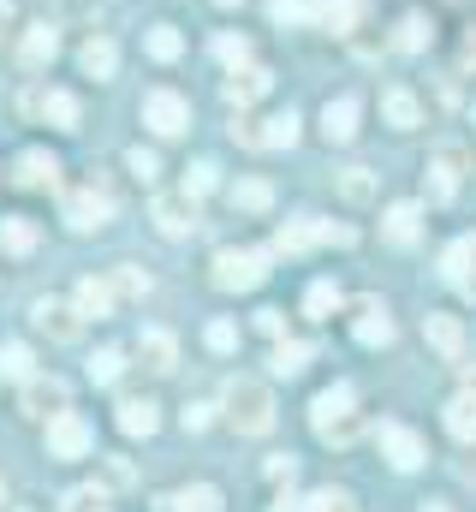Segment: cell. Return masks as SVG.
Returning a JSON list of instances; mask_svg holds the SVG:
<instances>
[{"label": "cell", "mask_w": 476, "mask_h": 512, "mask_svg": "<svg viewBox=\"0 0 476 512\" xmlns=\"http://www.w3.org/2000/svg\"><path fill=\"white\" fill-rule=\"evenodd\" d=\"M381 233H387L393 245H417V233H423V209H417V203H393L387 221H381Z\"/></svg>", "instance_id": "24"}, {"label": "cell", "mask_w": 476, "mask_h": 512, "mask_svg": "<svg viewBox=\"0 0 476 512\" xmlns=\"http://www.w3.org/2000/svg\"><path fill=\"white\" fill-rule=\"evenodd\" d=\"M441 423H447V435H453V441H476V393H459V399H447Z\"/></svg>", "instance_id": "26"}, {"label": "cell", "mask_w": 476, "mask_h": 512, "mask_svg": "<svg viewBox=\"0 0 476 512\" xmlns=\"http://www.w3.org/2000/svg\"><path fill=\"white\" fill-rule=\"evenodd\" d=\"M108 286H114V298H125V304H137V298L149 292V274H143L137 262H119L114 274H108Z\"/></svg>", "instance_id": "31"}, {"label": "cell", "mask_w": 476, "mask_h": 512, "mask_svg": "<svg viewBox=\"0 0 476 512\" xmlns=\"http://www.w3.org/2000/svg\"><path fill=\"white\" fill-rule=\"evenodd\" d=\"M24 108L36 120H48L54 131H78V96L72 90H36V96H24Z\"/></svg>", "instance_id": "13"}, {"label": "cell", "mask_w": 476, "mask_h": 512, "mask_svg": "<svg viewBox=\"0 0 476 512\" xmlns=\"http://www.w3.org/2000/svg\"><path fill=\"white\" fill-rule=\"evenodd\" d=\"M322 137H328V143H352L357 137V96H334V102L322 108Z\"/></svg>", "instance_id": "22"}, {"label": "cell", "mask_w": 476, "mask_h": 512, "mask_svg": "<svg viewBox=\"0 0 476 512\" xmlns=\"http://www.w3.org/2000/svg\"><path fill=\"white\" fill-rule=\"evenodd\" d=\"M125 167H131V173H137L143 185H149V179L161 173V161H155V149H131V155H125Z\"/></svg>", "instance_id": "45"}, {"label": "cell", "mask_w": 476, "mask_h": 512, "mask_svg": "<svg viewBox=\"0 0 476 512\" xmlns=\"http://www.w3.org/2000/svg\"><path fill=\"white\" fill-rule=\"evenodd\" d=\"M423 512H447V507H423Z\"/></svg>", "instance_id": "55"}, {"label": "cell", "mask_w": 476, "mask_h": 512, "mask_svg": "<svg viewBox=\"0 0 476 512\" xmlns=\"http://www.w3.org/2000/svg\"><path fill=\"white\" fill-rule=\"evenodd\" d=\"M340 197H346V203H369V197H375V173H369V167H346V173H340Z\"/></svg>", "instance_id": "39"}, {"label": "cell", "mask_w": 476, "mask_h": 512, "mask_svg": "<svg viewBox=\"0 0 476 512\" xmlns=\"http://www.w3.org/2000/svg\"><path fill=\"white\" fill-rule=\"evenodd\" d=\"M268 84H274V78H268L262 66H250V60H244V66L227 72V102H233V108H250V102H262V96H268Z\"/></svg>", "instance_id": "18"}, {"label": "cell", "mask_w": 476, "mask_h": 512, "mask_svg": "<svg viewBox=\"0 0 476 512\" xmlns=\"http://www.w3.org/2000/svg\"><path fill=\"white\" fill-rule=\"evenodd\" d=\"M334 310H340V286H334V280H316V286L304 292V316H316V322H328Z\"/></svg>", "instance_id": "34"}, {"label": "cell", "mask_w": 476, "mask_h": 512, "mask_svg": "<svg viewBox=\"0 0 476 512\" xmlns=\"http://www.w3.org/2000/svg\"><path fill=\"white\" fill-rule=\"evenodd\" d=\"M96 447V429L78 411H54L48 417V459H84Z\"/></svg>", "instance_id": "5"}, {"label": "cell", "mask_w": 476, "mask_h": 512, "mask_svg": "<svg viewBox=\"0 0 476 512\" xmlns=\"http://www.w3.org/2000/svg\"><path fill=\"white\" fill-rule=\"evenodd\" d=\"M6 24H12V0H0V36H6Z\"/></svg>", "instance_id": "53"}, {"label": "cell", "mask_w": 476, "mask_h": 512, "mask_svg": "<svg viewBox=\"0 0 476 512\" xmlns=\"http://www.w3.org/2000/svg\"><path fill=\"white\" fill-rule=\"evenodd\" d=\"M78 66H84L90 78H114V72H119V48L108 42V36H90V42H84V54H78Z\"/></svg>", "instance_id": "27"}, {"label": "cell", "mask_w": 476, "mask_h": 512, "mask_svg": "<svg viewBox=\"0 0 476 512\" xmlns=\"http://www.w3.org/2000/svg\"><path fill=\"white\" fill-rule=\"evenodd\" d=\"M363 6H369V0H322V6H316V24H328L334 36H346V30L357 24V12H363Z\"/></svg>", "instance_id": "30"}, {"label": "cell", "mask_w": 476, "mask_h": 512, "mask_svg": "<svg viewBox=\"0 0 476 512\" xmlns=\"http://www.w3.org/2000/svg\"><path fill=\"white\" fill-rule=\"evenodd\" d=\"M292 471H298L292 453H274V459H268V477H274V483H292Z\"/></svg>", "instance_id": "49"}, {"label": "cell", "mask_w": 476, "mask_h": 512, "mask_svg": "<svg viewBox=\"0 0 476 512\" xmlns=\"http://www.w3.org/2000/svg\"><path fill=\"white\" fill-rule=\"evenodd\" d=\"M256 328H262L268 340H286V316H280V310H256Z\"/></svg>", "instance_id": "47"}, {"label": "cell", "mask_w": 476, "mask_h": 512, "mask_svg": "<svg viewBox=\"0 0 476 512\" xmlns=\"http://www.w3.org/2000/svg\"><path fill=\"white\" fill-rule=\"evenodd\" d=\"M209 411H215V405H185V429H191V435H203V429L215 423Z\"/></svg>", "instance_id": "48"}, {"label": "cell", "mask_w": 476, "mask_h": 512, "mask_svg": "<svg viewBox=\"0 0 476 512\" xmlns=\"http://www.w3.org/2000/svg\"><path fill=\"white\" fill-rule=\"evenodd\" d=\"M0 251L6 256H30L36 251V227H30L24 215H6V221H0Z\"/></svg>", "instance_id": "29"}, {"label": "cell", "mask_w": 476, "mask_h": 512, "mask_svg": "<svg viewBox=\"0 0 476 512\" xmlns=\"http://www.w3.org/2000/svg\"><path fill=\"white\" fill-rule=\"evenodd\" d=\"M167 512H221V489H209V483H197V489H179Z\"/></svg>", "instance_id": "32"}, {"label": "cell", "mask_w": 476, "mask_h": 512, "mask_svg": "<svg viewBox=\"0 0 476 512\" xmlns=\"http://www.w3.org/2000/svg\"><path fill=\"white\" fill-rule=\"evenodd\" d=\"M459 60H465V66H471V72H476V30H471V36H465V48H459Z\"/></svg>", "instance_id": "50"}, {"label": "cell", "mask_w": 476, "mask_h": 512, "mask_svg": "<svg viewBox=\"0 0 476 512\" xmlns=\"http://www.w3.org/2000/svg\"><path fill=\"white\" fill-rule=\"evenodd\" d=\"M381 114H387V126H393V131H417V126H423V102H417L405 84L381 90Z\"/></svg>", "instance_id": "20"}, {"label": "cell", "mask_w": 476, "mask_h": 512, "mask_svg": "<svg viewBox=\"0 0 476 512\" xmlns=\"http://www.w3.org/2000/svg\"><path fill=\"white\" fill-rule=\"evenodd\" d=\"M352 239H357L352 227H328V221H286V227H280V239H274V251L298 256V251H310V245H352Z\"/></svg>", "instance_id": "6"}, {"label": "cell", "mask_w": 476, "mask_h": 512, "mask_svg": "<svg viewBox=\"0 0 476 512\" xmlns=\"http://www.w3.org/2000/svg\"><path fill=\"white\" fill-rule=\"evenodd\" d=\"M215 179H221V167H215V161H191V167H185V191H191V197L215 191Z\"/></svg>", "instance_id": "41"}, {"label": "cell", "mask_w": 476, "mask_h": 512, "mask_svg": "<svg viewBox=\"0 0 476 512\" xmlns=\"http://www.w3.org/2000/svg\"><path fill=\"white\" fill-rule=\"evenodd\" d=\"M143 126L155 131V137H179V131L191 126V102L179 90H149L143 96Z\"/></svg>", "instance_id": "8"}, {"label": "cell", "mask_w": 476, "mask_h": 512, "mask_svg": "<svg viewBox=\"0 0 476 512\" xmlns=\"http://www.w3.org/2000/svg\"><path fill=\"white\" fill-rule=\"evenodd\" d=\"M268 12H274V24H304V18H316L310 0H268Z\"/></svg>", "instance_id": "42"}, {"label": "cell", "mask_w": 476, "mask_h": 512, "mask_svg": "<svg viewBox=\"0 0 476 512\" xmlns=\"http://www.w3.org/2000/svg\"><path fill=\"white\" fill-rule=\"evenodd\" d=\"M203 340H209V352H233L238 328H233V322H209V334H203Z\"/></svg>", "instance_id": "46"}, {"label": "cell", "mask_w": 476, "mask_h": 512, "mask_svg": "<svg viewBox=\"0 0 476 512\" xmlns=\"http://www.w3.org/2000/svg\"><path fill=\"white\" fill-rule=\"evenodd\" d=\"M441 274H447L465 298H476V233H471V239H459V245H447V256H441Z\"/></svg>", "instance_id": "17"}, {"label": "cell", "mask_w": 476, "mask_h": 512, "mask_svg": "<svg viewBox=\"0 0 476 512\" xmlns=\"http://www.w3.org/2000/svg\"><path fill=\"white\" fill-rule=\"evenodd\" d=\"M310 512H357V501L346 489H316V495H310Z\"/></svg>", "instance_id": "43"}, {"label": "cell", "mask_w": 476, "mask_h": 512, "mask_svg": "<svg viewBox=\"0 0 476 512\" xmlns=\"http://www.w3.org/2000/svg\"><path fill=\"white\" fill-rule=\"evenodd\" d=\"M0 376H6V382H30V376H36L30 346H18V340H12V346H0Z\"/></svg>", "instance_id": "35"}, {"label": "cell", "mask_w": 476, "mask_h": 512, "mask_svg": "<svg viewBox=\"0 0 476 512\" xmlns=\"http://www.w3.org/2000/svg\"><path fill=\"white\" fill-rule=\"evenodd\" d=\"M119 370H125V352H119V346H102V352H96V358H90V382H119Z\"/></svg>", "instance_id": "40"}, {"label": "cell", "mask_w": 476, "mask_h": 512, "mask_svg": "<svg viewBox=\"0 0 476 512\" xmlns=\"http://www.w3.org/2000/svg\"><path fill=\"white\" fill-rule=\"evenodd\" d=\"M429 42H435V30H429V18H423V12H411V18L399 24V48H405V54H423Z\"/></svg>", "instance_id": "38"}, {"label": "cell", "mask_w": 476, "mask_h": 512, "mask_svg": "<svg viewBox=\"0 0 476 512\" xmlns=\"http://www.w3.org/2000/svg\"><path fill=\"white\" fill-rule=\"evenodd\" d=\"M357 393L346 382L322 387L316 399H310V429H316V441H328V447H352L357 441Z\"/></svg>", "instance_id": "1"}, {"label": "cell", "mask_w": 476, "mask_h": 512, "mask_svg": "<svg viewBox=\"0 0 476 512\" xmlns=\"http://www.w3.org/2000/svg\"><path fill=\"white\" fill-rule=\"evenodd\" d=\"M304 364H310V346H304V340H274V358H268L274 376L292 382V376H304Z\"/></svg>", "instance_id": "28"}, {"label": "cell", "mask_w": 476, "mask_h": 512, "mask_svg": "<svg viewBox=\"0 0 476 512\" xmlns=\"http://www.w3.org/2000/svg\"><path fill=\"white\" fill-rule=\"evenodd\" d=\"M221 6H238V0H221Z\"/></svg>", "instance_id": "56"}, {"label": "cell", "mask_w": 476, "mask_h": 512, "mask_svg": "<svg viewBox=\"0 0 476 512\" xmlns=\"http://www.w3.org/2000/svg\"><path fill=\"white\" fill-rule=\"evenodd\" d=\"M459 376H465V393H476V364H459Z\"/></svg>", "instance_id": "52"}, {"label": "cell", "mask_w": 476, "mask_h": 512, "mask_svg": "<svg viewBox=\"0 0 476 512\" xmlns=\"http://www.w3.org/2000/svg\"><path fill=\"white\" fill-rule=\"evenodd\" d=\"M179 54H185V36H179L173 24H155V30H149V60L167 66V60H179Z\"/></svg>", "instance_id": "36"}, {"label": "cell", "mask_w": 476, "mask_h": 512, "mask_svg": "<svg viewBox=\"0 0 476 512\" xmlns=\"http://www.w3.org/2000/svg\"><path fill=\"white\" fill-rule=\"evenodd\" d=\"M108 215H114V203H108V191H96V185H84V191L66 197V227H72V233H102Z\"/></svg>", "instance_id": "9"}, {"label": "cell", "mask_w": 476, "mask_h": 512, "mask_svg": "<svg viewBox=\"0 0 476 512\" xmlns=\"http://www.w3.org/2000/svg\"><path fill=\"white\" fill-rule=\"evenodd\" d=\"M352 340L357 346H393V316H387V304L381 298H357V310H352Z\"/></svg>", "instance_id": "11"}, {"label": "cell", "mask_w": 476, "mask_h": 512, "mask_svg": "<svg viewBox=\"0 0 476 512\" xmlns=\"http://www.w3.org/2000/svg\"><path fill=\"white\" fill-rule=\"evenodd\" d=\"M274 203V185L268 179H238L233 185V209H250V215H262Z\"/></svg>", "instance_id": "33"}, {"label": "cell", "mask_w": 476, "mask_h": 512, "mask_svg": "<svg viewBox=\"0 0 476 512\" xmlns=\"http://www.w3.org/2000/svg\"><path fill=\"white\" fill-rule=\"evenodd\" d=\"M262 143H268V149H292V143H298V114L286 108V114L262 120Z\"/></svg>", "instance_id": "37"}, {"label": "cell", "mask_w": 476, "mask_h": 512, "mask_svg": "<svg viewBox=\"0 0 476 512\" xmlns=\"http://www.w3.org/2000/svg\"><path fill=\"white\" fill-rule=\"evenodd\" d=\"M137 358H143L155 376H173V370H179V340H173L167 328H143V340H137Z\"/></svg>", "instance_id": "16"}, {"label": "cell", "mask_w": 476, "mask_h": 512, "mask_svg": "<svg viewBox=\"0 0 476 512\" xmlns=\"http://www.w3.org/2000/svg\"><path fill=\"white\" fill-rule=\"evenodd\" d=\"M274 512H310V501H292L286 495V501H274Z\"/></svg>", "instance_id": "51"}, {"label": "cell", "mask_w": 476, "mask_h": 512, "mask_svg": "<svg viewBox=\"0 0 476 512\" xmlns=\"http://www.w3.org/2000/svg\"><path fill=\"white\" fill-rule=\"evenodd\" d=\"M465 149L459 143H441L435 155H429V167H423V185H429V203H453L459 197V179H465Z\"/></svg>", "instance_id": "4"}, {"label": "cell", "mask_w": 476, "mask_h": 512, "mask_svg": "<svg viewBox=\"0 0 476 512\" xmlns=\"http://www.w3.org/2000/svg\"><path fill=\"white\" fill-rule=\"evenodd\" d=\"M24 411H30V417L66 411V382H60V376H30V382H24Z\"/></svg>", "instance_id": "19"}, {"label": "cell", "mask_w": 476, "mask_h": 512, "mask_svg": "<svg viewBox=\"0 0 476 512\" xmlns=\"http://www.w3.org/2000/svg\"><path fill=\"white\" fill-rule=\"evenodd\" d=\"M119 429H125L131 441H149V435L161 429V411H155V399H119Z\"/></svg>", "instance_id": "21"}, {"label": "cell", "mask_w": 476, "mask_h": 512, "mask_svg": "<svg viewBox=\"0 0 476 512\" xmlns=\"http://www.w3.org/2000/svg\"><path fill=\"white\" fill-rule=\"evenodd\" d=\"M262 280H268V251H244V245L215 251V286L221 292H256Z\"/></svg>", "instance_id": "3"}, {"label": "cell", "mask_w": 476, "mask_h": 512, "mask_svg": "<svg viewBox=\"0 0 476 512\" xmlns=\"http://www.w3.org/2000/svg\"><path fill=\"white\" fill-rule=\"evenodd\" d=\"M215 54H221L227 66H244V60H250V42H244V36H233V30H227V36H215Z\"/></svg>", "instance_id": "44"}, {"label": "cell", "mask_w": 476, "mask_h": 512, "mask_svg": "<svg viewBox=\"0 0 476 512\" xmlns=\"http://www.w3.org/2000/svg\"><path fill=\"white\" fill-rule=\"evenodd\" d=\"M155 227L167 233V239H191L203 221H197V197L191 191H167V197H155Z\"/></svg>", "instance_id": "10"}, {"label": "cell", "mask_w": 476, "mask_h": 512, "mask_svg": "<svg viewBox=\"0 0 476 512\" xmlns=\"http://www.w3.org/2000/svg\"><path fill=\"white\" fill-rule=\"evenodd\" d=\"M54 54H60V30H54L48 18H36V24L18 36V66H24V72H42Z\"/></svg>", "instance_id": "14"}, {"label": "cell", "mask_w": 476, "mask_h": 512, "mask_svg": "<svg viewBox=\"0 0 476 512\" xmlns=\"http://www.w3.org/2000/svg\"><path fill=\"white\" fill-rule=\"evenodd\" d=\"M375 447H381V459H387L393 471H417V465L429 459L423 435H417V429H405V423H381V429H375Z\"/></svg>", "instance_id": "7"}, {"label": "cell", "mask_w": 476, "mask_h": 512, "mask_svg": "<svg viewBox=\"0 0 476 512\" xmlns=\"http://www.w3.org/2000/svg\"><path fill=\"white\" fill-rule=\"evenodd\" d=\"M221 405H227V423H233L238 435H268L274 429V393H268V382L233 376L227 393H221Z\"/></svg>", "instance_id": "2"}, {"label": "cell", "mask_w": 476, "mask_h": 512, "mask_svg": "<svg viewBox=\"0 0 476 512\" xmlns=\"http://www.w3.org/2000/svg\"><path fill=\"white\" fill-rule=\"evenodd\" d=\"M30 316H36V328H42V334H54L60 346H72V340L84 334V316H78V304H60V298H36V304H30Z\"/></svg>", "instance_id": "12"}, {"label": "cell", "mask_w": 476, "mask_h": 512, "mask_svg": "<svg viewBox=\"0 0 476 512\" xmlns=\"http://www.w3.org/2000/svg\"><path fill=\"white\" fill-rule=\"evenodd\" d=\"M96 512H108V507H102V501H96Z\"/></svg>", "instance_id": "57"}, {"label": "cell", "mask_w": 476, "mask_h": 512, "mask_svg": "<svg viewBox=\"0 0 476 512\" xmlns=\"http://www.w3.org/2000/svg\"><path fill=\"white\" fill-rule=\"evenodd\" d=\"M0 507H6V483H0Z\"/></svg>", "instance_id": "54"}, {"label": "cell", "mask_w": 476, "mask_h": 512, "mask_svg": "<svg viewBox=\"0 0 476 512\" xmlns=\"http://www.w3.org/2000/svg\"><path fill=\"white\" fill-rule=\"evenodd\" d=\"M12 179H18V185H30V191H36V185H54V179H60V161H54L48 149H24Z\"/></svg>", "instance_id": "23"}, {"label": "cell", "mask_w": 476, "mask_h": 512, "mask_svg": "<svg viewBox=\"0 0 476 512\" xmlns=\"http://www.w3.org/2000/svg\"><path fill=\"white\" fill-rule=\"evenodd\" d=\"M72 304H78V316H108L119 298H114V286H108V280H96V274H90V280H78Z\"/></svg>", "instance_id": "25"}, {"label": "cell", "mask_w": 476, "mask_h": 512, "mask_svg": "<svg viewBox=\"0 0 476 512\" xmlns=\"http://www.w3.org/2000/svg\"><path fill=\"white\" fill-rule=\"evenodd\" d=\"M423 334H429V346H435L447 364H465V328H459V316L429 310V316H423Z\"/></svg>", "instance_id": "15"}]
</instances>
